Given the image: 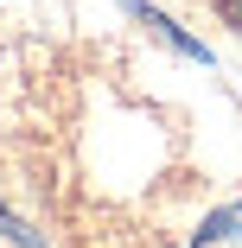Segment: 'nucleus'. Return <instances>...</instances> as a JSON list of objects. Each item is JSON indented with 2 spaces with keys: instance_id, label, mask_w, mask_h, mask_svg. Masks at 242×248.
Instances as JSON below:
<instances>
[{
  "instance_id": "obj_1",
  "label": "nucleus",
  "mask_w": 242,
  "mask_h": 248,
  "mask_svg": "<svg viewBox=\"0 0 242 248\" xmlns=\"http://www.w3.org/2000/svg\"><path fill=\"white\" fill-rule=\"evenodd\" d=\"M217 7H223V19H229V26L242 32V0H217Z\"/></svg>"
}]
</instances>
